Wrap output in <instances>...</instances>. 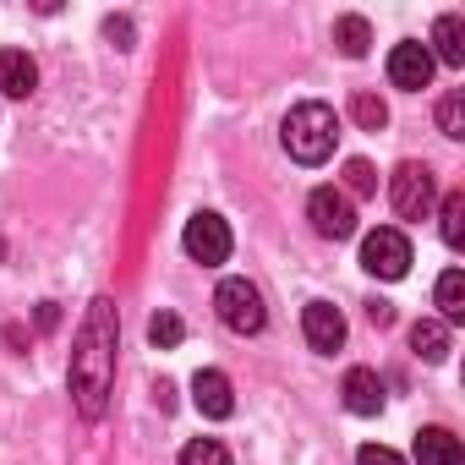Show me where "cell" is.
<instances>
[{"instance_id":"cell-1","label":"cell","mask_w":465,"mask_h":465,"mask_svg":"<svg viewBox=\"0 0 465 465\" xmlns=\"http://www.w3.org/2000/svg\"><path fill=\"white\" fill-rule=\"evenodd\" d=\"M115 302L110 296H94L88 312H83V329H77V345H72V400L88 421L104 416L110 405V389H115Z\"/></svg>"},{"instance_id":"cell-22","label":"cell","mask_w":465,"mask_h":465,"mask_svg":"<svg viewBox=\"0 0 465 465\" xmlns=\"http://www.w3.org/2000/svg\"><path fill=\"white\" fill-rule=\"evenodd\" d=\"M378 192V170L367 159H351L345 164V197H372Z\"/></svg>"},{"instance_id":"cell-16","label":"cell","mask_w":465,"mask_h":465,"mask_svg":"<svg viewBox=\"0 0 465 465\" xmlns=\"http://www.w3.org/2000/svg\"><path fill=\"white\" fill-rule=\"evenodd\" d=\"M411 351H416L421 361H443V356H449V323L421 318V323L411 329Z\"/></svg>"},{"instance_id":"cell-23","label":"cell","mask_w":465,"mask_h":465,"mask_svg":"<svg viewBox=\"0 0 465 465\" xmlns=\"http://www.w3.org/2000/svg\"><path fill=\"white\" fill-rule=\"evenodd\" d=\"M438 126H443V137H465V94H443Z\"/></svg>"},{"instance_id":"cell-15","label":"cell","mask_w":465,"mask_h":465,"mask_svg":"<svg viewBox=\"0 0 465 465\" xmlns=\"http://www.w3.org/2000/svg\"><path fill=\"white\" fill-rule=\"evenodd\" d=\"M438 323H465V274L443 269L438 280Z\"/></svg>"},{"instance_id":"cell-12","label":"cell","mask_w":465,"mask_h":465,"mask_svg":"<svg viewBox=\"0 0 465 465\" xmlns=\"http://www.w3.org/2000/svg\"><path fill=\"white\" fill-rule=\"evenodd\" d=\"M39 88V66L28 50H0V94L6 99H28Z\"/></svg>"},{"instance_id":"cell-19","label":"cell","mask_w":465,"mask_h":465,"mask_svg":"<svg viewBox=\"0 0 465 465\" xmlns=\"http://www.w3.org/2000/svg\"><path fill=\"white\" fill-rule=\"evenodd\" d=\"M438 230L449 247H465V192H449L443 208H438Z\"/></svg>"},{"instance_id":"cell-4","label":"cell","mask_w":465,"mask_h":465,"mask_svg":"<svg viewBox=\"0 0 465 465\" xmlns=\"http://www.w3.org/2000/svg\"><path fill=\"white\" fill-rule=\"evenodd\" d=\"M361 269L372 280H405L411 274V242H405V230L394 224H378L361 236Z\"/></svg>"},{"instance_id":"cell-14","label":"cell","mask_w":465,"mask_h":465,"mask_svg":"<svg viewBox=\"0 0 465 465\" xmlns=\"http://www.w3.org/2000/svg\"><path fill=\"white\" fill-rule=\"evenodd\" d=\"M432 45H438V55H432V61H443V66H465V17H460V12L438 17Z\"/></svg>"},{"instance_id":"cell-6","label":"cell","mask_w":465,"mask_h":465,"mask_svg":"<svg viewBox=\"0 0 465 465\" xmlns=\"http://www.w3.org/2000/svg\"><path fill=\"white\" fill-rule=\"evenodd\" d=\"M181 247H186V258H192V263L219 269L236 242H230V224H224L219 213H192V219H186V230H181Z\"/></svg>"},{"instance_id":"cell-28","label":"cell","mask_w":465,"mask_h":465,"mask_svg":"<svg viewBox=\"0 0 465 465\" xmlns=\"http://www.w3.org/2000/svg\"><path fill=\"white\" fill-rule=\"evenodd\" d=\"M55 318H61V312H55V302H45V307H39V329H55Z\"/></svg>"},{"instance_id":"cell-8","label":"cell","mask_w":465,"mask_h":465,"mask_svg":"<svg viewBox=\"0 0 465 465\" xmlns=\"http://www.w3.org/2000/svg\"><path fill=\"white\" fill-rule=\"evenodd\" d=\"M432 50L427 45H416V39H405V45H394L389 50V83L394 88H405V94H421L427 83H432Z\"/></svg>"},{"instance_id":"cell-26","label":"cell","mask_w":465,"mask_h":465,"mask_svg":"<svg viewBox=\"0 0 465 465\" xmlns=\"http://www.w3.org/2000/svg\"><path fill=\"white\" fill-rule=\"evenodd\" d=\"M367 318H372V323H378V329H389V323H394V307H389V302H378V296H372V302H367Z\"/></svg>"},{"instance_id":"cell-18","label":"cell","mask_w":465,"mask_h":465,"mask_svg":"<svg viewBox=\"0 0 465 465\" xmlns=\"http://www.w3.org/2000/svg\"><path fill=\"white\" fill-rule=\"evenodd\" d=\"M351 121H356L361 132H383V126H389V104L361 88V94H351Z\"/></svg>"},{"instance_id":"cell-3","label":"cell","mask_w":465,"mask_h":465,"mask_svg":"<svg viewBox=\"0 0 465 465\" xmlns=\"http://www.w3.org/2000/svg\"><path fill=\"white\" fill-rule=\"evenodd\" d=\"M213 312H219V323L230 334H258L269 323V307H263V296H258L252 280H224L213 291Z\"/></svg>"},{"instance_id":"cell-13","label":"cell","mask_w":465,"mask_h":465,"mask_svg":"<svg viewBox=\"0 0 465 465\" xmlns=\"http://www.w3.org/2000/svg\"><path fill=\"white\" fill-rule=\"evenodd\" d=\"M416 465H465L460 438L443 432V427H421L416 432Z\"/></svg>"},{"instance_id":"cell-7","label":"cell","mask_w":465,"mask_h":465,"mask_svg":"<svg viewBox=\"0 0 465 465\" xmlns=\"http://www.w3.org/2000/svg\"><path fill=\"white\" fill-rule=\"evenodd\" d=\"M307 219H312V230L323 242H351L356 236V203L340 186H318L307 197Z\"/></svg>"},{"instance_id":"cell-2","label":"cell","mask_w":465,"mask_h":465,"mask_svg":"<svg viewBox=\"0 0 465 465\" xmlns=\"http://www.w3.org/2000/svg\"><path fill=\"white\" fill-rule=\"evenodd\" d=\"M285 153L296 159V164H323L329 153H334V143H340V121H334V110L329 104H318V99H307V104H296L291 115H285Z\"/></svg>"},{"instance_id":"cell-25","label":"cell","mask_w":465,"mask_h":465,"mask_svg":"<svg viewBox=\"0 0 465 465\" xmlns=\"http://www.w3.org/2000/svg\"><path fill=\"white\" fill-rule=\"evenodd\" d=\"M104 34H110V39H121V50H132V23H126V17H110V23H104Z\"/></svg>"},{"instance_id":"cell-24","label":"cell","mask_w":465,"mask_h":465,"mask_svg":"<svg viewBox=\"0 0 465 465\" xmlns=\"http://www.w3.org/2000/svg\"><path fill=\"white\" fill-rule=\"evenodd\" d=\"M356 465H405L394 449H383V443H361L356 449Z\"/></svg>"},{"instance_id":"cell-17","label":"cell","mask_w":465,"mask_h":465,"mask_svg":"<svg viewBox=\"0 0 465 465\" xmlns=\"http://www.w3.org/2000/svg\"><path fill=\"white\" fill-rule=\"evenodd\" d=\"M334 45H340V55L361 61V55H367V45H372V28H367V17H340V23H334Z\"/></svg>"},{"instance_id":"cell-5","label":"cell","mask_w":465,"mask_h":465,"mask_svg":"<svg viewBox=\"0 0 465 465\" xmlns=\"http://www.w3.org/2000/svg\"><path fill=\"white\" fill-rule=\"evenodd\" d=\"M389 203H394V213H400V219H427V213H432V203H438L432 170H427V164H416V159L394 164V175H389Z\"/></svg>"},{"instance_id":"cell-11","label":"cell","mask_w":465,"mask_h":465,"mask_svg":"<svg viewBox=\"0 0 465 465\" xmlns=\"http://www.w3.org/2000/svg\"><path fill=\"white\" fill-rule=\"evenodd\" d=\"M340 394H345V411H351V416H378V411H383V378H378L372 367H351Z\"/></svg>"},{"instance_id":"cell-10","label":"cell","mask_w":465,"mask_h":465,"mask_svg":"<svg viewBox=\"0 0 465 465\" xmlns=\"http://www.w3.org/2000/svg\"><path fill=\"white\" fill-rule=\"evenodd\" d=\"M192 405H197L208 421H224L230 411H236V389H230V378H224L219 367H203V372L192 378Z\"/></svg>"},{"instance_id":"cell-27","label":"cell","mask_w":465,"mask_h":465,"mask_svg":"<svg viewBox=\"0 0 465 465\" xmlns=\"http://www.w3.org/2000/svg\"><path fill=\"white\" fill-rule=\"evenodd\" d=\"M153 400H159V411H175V383L159 378V383H153Z\"/></svg>"},{"instance_id":"cell-21","label":"cell","mask_w":465,"mask_h":465,"mask_svg":"<svg viewBox=\"0 0 465 465\" xmlns=\"http://www.w3.org/2000/svg\"><path fill=\"white\" fill-rule=\"evenodd\" d=\"M181 465H230V449L219 438H192L181 449Z\"/></svg>"},{"instance_id":"cell-9","label":"cell","mask_w":465,"mask_h":465,"mask_svg":"<svg viewBox=\"0 0 465 465\" xmlns=\"http://www.w3.org/2000/svg\"><path fill=\"white\" fill-rule=\"evenodd\" d=\"M302 334H307L312 351H340V345H345V318H340V307H334V302H307V307H302Z\"/></svg>"},{"instance_id":"cell-20","label":"cell","mask_w":465,"mask_h":465,"mask_svg":"<svg viewBox=\"0 0 465 465\" xmlns=\"http://www.w3.org/2000/svg\"><path fill=\"white\" fill-rule=\"evenodd\" d=\"M181 334H186V323H181L175 312H153V318H148V340H153V351H175Z\"/></svg>"}]
</instances>
